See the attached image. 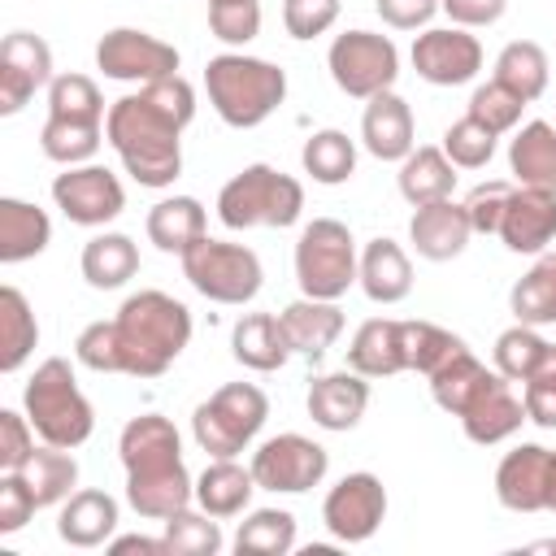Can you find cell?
<instances>
[{
  "instance_id": "obj_37",
  "label": "cell",
  "mask_w": 556,
  "mask_h": 556,
  "mask_svg": "<svg viewBox=\"0 0 556 556\" xmlns=\"http://www.w3.org/2000/svg\"><path fill=\"white\" fill-rule=\"evenodd\" d=\"M300 165H304V174H308L313 182L339 187V182H348V178L356 174V143H352L343 130H334V126L313 130V135L304 139V148H300Z\"/></svg>"
},
{
  "instance_id": "obj_2",
  "label": "cell",
  "mask_w": 556,
  "mask_h": 556,
  "mask_svg": "<svg viewBox=\"0 0 556 556\" xmlns=\"http://www.w3.org/2000/svg\"><path fill=\"white\" fill-rule=\"evenodd\" d=\"M117 456L126 469V504L148 517L165 521L178 508L195 504V478L182 465V434L161 413H139L117 434Z\"/></svg>"
},
{
  "instance_id": "obj_15",
  "label": "cell",
  "mask_w": 556,
  "mask_h": 556,
  "mask_svg": "<svg viewBox=\"0 0 556 556\" xmlns=\"http://www.w3.org/2000/svg\"><path fill=\"white\" fill-rule=\"evenodd\" d=\"M413 70L430 87H465L482 70V43L465 26H426L408 52Z\"/></svg>"
},
{
  "instance_id": "obj_1",
  "label": "cell",
  "mask_w": 556,
  "mask_h": 556,
  "mask_svg": "<svg viewBox=\"0 0 556 556\" xmlns=\"http://www.w3.org/2000/svg\"><path fill=\"white\" fill-rule=\"evenodd\" d=\"M195 122V87L182 74L156 78L109 104L104 143L139 187H174L182 174V130Z\"/></svg>"
},
{
  "instance_id": "obj_59",
  "label": "cell",
  "mask_w": 556,
  "mask_h": 556,
  "mask_svg": "<svg viewBox=\"0 0 556 556\" xmlns=\"http://www.w3.org/2000/svg\"><path fill=\"white\" fill-rule=\"evenodd\" d=\"M530 552H556V539H543V543H530Z\"/></svg>"
},
{
  "instance_id": "obj_35",
  "label": "cell",
  "mask_w": 556,
  "mask_h": 556,
  "mask_svg": "<svg viewBox=\"0 0 556 556\" xmlns=\"http://www.w3.org/2000/svg\"><path fill=\"white\" fill-rule=\"evenodd\" d=\"M508 308L526 326H552L556 321V252H539L534 265L513 282Z\"/></svg>"
},
{
  "instance_id": "obj_31",
  "label": "cell",
  "mask_w": 556,
  "mask_h": 556,
  "mask_svg": "<svg viewBox=\"0 0 556 556\" xmlns=\"http://www.w3.org/2000/svg\"><path fill=\"white\" fill-rule=\"evenodd\" d=\"M143 230L161 252L182 256L191 243H200L208 235V217H204V204L195 195H165L148 208Z\"/></svg>"
},
{
  "instance_id": "obj_48",
  "label": "cell",
  "mask_w": 556,
  "mask_h": 556,
  "mask_svg": "<svg viewBox=\"0 0 556 556\" xmlns=\"http://www.w3.org/2000/svg\"><path fill=\"white\" fill-rule=\"evenodd\" d=\"M208 30L226 48H243L261 35V0H208Z\"/></svg>"
},
{
  "instance_id": "obj_25",
  "label": "cell",
  "mask_w": 556,
  "mask_h": 556,
  "mask_svg": "<svg viewBox=\"0 0 556 556\" xmlns=\"http://www.w3.org/2000/svg\"><path fill=\"white\" fill-rule=\"evenodd\" d=\"M252 491H261L252 478V465H239L235 456H208L204 473L195 478V508L226 521V517L248 513Z\"/></svg>"
},
{
  "instance_id": "obj_47",
  "label": "cell",
  "mask_w": 556,
  "mask_h": 556,
  "mask_svg": "<svg viewBox=\"0 0 556 556\" xmlns=\"http://www.w3.org/2000/svg\"><path fill=\"white\" fill-rule=\"evenodd\" d=\"M495 143H500V135L495 130H486L482 122H473L469 113L460 117V122H452L447 130H443V152H447V161L456 165V169H482L491 156H495Z\"/></svg>"
},
{
  "instance_id": "obj_45",
  "label": "cell",
  "mask_w": 556,
  "mask_h": 556,
  "mask_svg": "<svg viewBox=\"0 0 556 556\" xmlns=\"http://www.w3.org/2000/svg\"><path fill=\"white\" fill-rule=\"evenodd\" d=\"M495 369L508 378V382H526L530 369L543 361L547 352V339L539 334V326H526V321H513L508 330L495 334Z\"/></svg>"
},
{
  "instance_id": "obj_24",
  "label": "cell",
  "mask_w": 556,
  "mask_h": 556,
  "mask_svg": "<svg viewBox=\"0 0 556 556\" xmlns=\"http://www.w3.org/2000/svg\"><path fill=\"white\" fill-rule=\"evenodd\" d=\"M356 287L374 300V304H400L408 291H413V261L408 252L378 235L361 248V269H356Z\"/></svg>"
},
{
  "instance_id": "obj_44",
  "label": "cell",
  "mask_w": 556,
  "mask_h": 556,
  "mask_svg": "<svg viewBox=\"0 0 556 556\" xmlns=\"http://www.w3.org/2000/svg\"><path fill=\"white\" fill-rule=\"evenodd\" d=\"M48 117H70V122H104V96L96 78L87 74H56L48 83Z\"/></svg>"
},
{
  "instance_id": "obj_26",
  "label": "cell",
  "mask_w": 556,
  "mask_h": 556,
  "mask_svg": "<svg viewBox=\"0 0 556 556\" xmlns=\"http://www.w3.org/2000/svg\"><path fill=\"white\" fill-rule=\"evenodd\" d=\"M117 521H122L117 500H113L109 491L87 486V491H74V495L61 504L56 534H61V543H70V547H104V543L117 534Z\"/></svg>"
},
{
  "instance_id": "obj_36",
  "label": "cell",
  "mask_w": 556,
  "mask_h": 556,
  "mask_svg": "<svg viewBox=\"0 0 556 556\" xmlns=\"http://www.w3.org/2000/svg\"><path fill=\"white\" fill-rule=\"evenodd\" d=\"M495 78H500L508 91H517L526 104H534V100L547 91V78H552V65H547L543 43H534V39H513V43H504L500 56H495Z\"/></svg>"
},
{
  "instance_id": "obj_53",
  "label": "cell",
  "mask_w": 556,
  "mask_h": 556,
  "mask_svg": "<svg viewBox=\"0 0 556 556\" xmlns=\"http://www.w3.org/2000/svg\"><path fill=\"white\" fill-rule=\"evenodd\" d=\"M343 13V0H282V26L291 39L326 35Z\"/></svg>"
},
{
  "instance_id": "obj_41",
  "label": "cell",
  "mask_w": 556,
  "mask_h": 556,
  "mask_svg": "<svg viewBox=\"0 0 556 556\" xmlns=\"http://www.w3.org/2000/svg\"><path fill=\"white\" fill-rule=\"evenodd\" d=\"M491 378V369L465 348V352H456L447 365H439L426 382H430V395H434V404L443 408V413H452V417H460L465 413V404L478 395V387Z\"/></svg>"
},
{
  "instance_id": "obj_23",
  "label": "cell",
  "mask_w": 556,
  "mask_h": 556,
  "mask_svg": "<svg viewBox=\"0 0 556 556\" xmlns=\"http://www.w3.org/2000/svg\"><path fill=\"white\" fill-rule=\"evenodd\" d=\"M282 334L291 343V356H308V361H321L334 339L343 334V308L339 300H313V295H300L291 300L282 313Z\"/></svg>"
},
{
  "instance_id": "obj_49",
  "label": "cell",
  "mask_w": 556,
  "mask_h": 556,
  "mask_svg": "<svg viewBox=\"0 0 556 556\" xmlns=\"http://www.w3.org/2000/svg\"><path fill=\"white\" fill-rule=\"evenodd\" d=\"M521 404H526V421L556 430V343H547L543 361L521 382Z\"/></svg>"
},
{
  "instance_id": "obj_21",
  "label": "cell",
  "mask_w": 556,
  "mask_h": 556,
  "mask_svg": "<svg viewBox=\"0 0 556 556\" xmlns=\"http://www.w3.org/2000/svg\"><path fill=\"white\" fill-rule=\"evenodd\" d=\"M304 404H308L313 426L334 430V434L356 430L361 417H365V408H369V378L356 374V369H348V365L334 369V374H317L308 382V400Z\"/></svg>"
},
{
  "instance_id": "obj_6",
  "label": "cell",
  "mask_w": 556,
  "mask_h": 556,
  "mask_svg": "<svg viewBox=\"0 0 556 556\" xmlns=\"http://www.w3.org/2000/svg\"><path fill=\"white\" fill-rule=\"evenodd\" d=\"M304 213V187L300 178L256 161L243 165L222 191H217V222L226 230H256V226H295Z\"/></svg>"
},
{
  "instance_id": "obj_13",
  "label": "cell",
  "mask_w": 556,
  "mask_h": 556,
  "mask_svg": "<svg viewBox=\"0 0 556 556\" xmlns=\"http://www.w3.org/2000/svg\"><path fill=\"white\" fill-rule=\"evenodd\" d=\"M52 200H56V208L74 226L100 230V226H109V222L122 217L126 187H122V178L109 165L87 161V165H65V174L52 178Z\"/></svg>"
},
{
  "instance_id": "obj_33",
  "label": "cell",
  "mask_w": 556,
  "mask_h": 556,
  "mask_svg": "<svg viewBox=\"0 0 556 556\" xmlns=\"http://www.w3.org/2000/svg\"><path fill=\"white\" fill-rule=\"evenodd\" d=\"M400 195L417 208V204H434V200H447L456 191V165L447 161L443 148H413L404 161H400Z\"/></svg>"
},
{
  "instance_id": "obj_56",
  "label": "cell",
  "mask_w": 556,
  "mask_h": 556,
  "mask_svg": "<svg viewBox=\"0 0 556 556\" xmlns=\"http://www.w3.org/2000/svg\"><path fill=\"white\" fill-rule=\"evenodd\" d=\"M439 9L452 17V26L478 30V26H495L508 9V0H439Z\"/></svg>"
},
{
  "instance_id": "obj_9",
  "label": "cell",
  "mask_w": 556,
  "mask_h": 556,
  "mask_svg": "<svg viewBox=\"0 0 556 556\" xmlns=\"http://www.w3.org/2000/svg\"><path fill=\"white\" fill-rule=\"evenodd\" d=\"M178 261H182V278L213 304H252L261 295L265 269L248 243H226L204 235Z\"/></svg>"
},
{
  "instance_id": "obj_7",
  "label": "cell",
  "mask_w": 556,
  "mask_h": 556,
  "mask_svg": "<svg viewBox=\"0 0 556 556\" xmlns=\"http://www.w3.org/2000/svg\"><path fill=\"white\" fill-rule=\"evenodd\" d=\"M269 395L256 382H226L191 413V439L204 456H239L265 426Z\"/></svg>"
},
{
  "instance_id": "obj_43",
  "label": "cell",
  "mask_w": 556,
  "mask_h": 556,
  "mask_svg": "<svg viewBox=\"0 0 556 556\" xmlns=\"http://www.w3.org/2000/svg\"><path fill=\"white\" fill-rule=\"evenodd\" d=\"M161 539L169 547V556H217L226 547L217 517H208L204 508H178L174 517L161 521Z\"/></svg>"
},
{
  "instance_id": "obj_28",
  "label": "cell",
  "mask_w": 556,
  "mask_h": 556,
  "mask_svg": "<svg viewBox=\"0 0 556 556\" xmlns=\"http://www.w3.org/2000/svg\"><path fill=\"white\" fill-rule=\"evenodd\" d=\"M348 369L365 374V378H391L404 374V326L395 317H369L356 326L352 343H348Z\"/></svg>"
},
{
  "instance_id": "obj_20",
  "label": "cell",
  "mask_w": 556,
  "mask_h": 556,
  "mask_svg": "<svg viewBox=\"0 0 556 556\" xmlns=\"http://www.w3.org/2000/svg\"><path fill=\"white\" fill-rule=\"evenodd\" d=\"M473 239V226H469V213L465 204H456L452 195L447 200H434V204H417L413 217H408V243L421 261H456Z\"/></svg>"
},
{
  "instance_id": "obj_42",
  "label": "cell",
  "mask_w": 556,
  "mask_h": 556,
  "mask_svg": "<svg viewBox=\"0 0 556 556\" xmlns=\"http://www.w3.org/2000/svg\"><path fill=\"white\" fill-rule=\"evenodd\" d=\"M400 326H404V365L421 378H430L439 365H447L456 352H465V339L439 321L417 317V321H400Z\"/></svg>"
},
{
  "instance_id": "obj_55",
  "label": "cell",
  "mask_w": 556,
  "mask_h": 556,
  "mask_svg": "<svg viewBox=\"0 0 556 556\" xmlns=\"http://www.w3.org/2000/svg\"><path fill=\"white\" fill-rule=\"evenodd\" d=\"M374 9L391 30H426L439 13V0H374Z\"/></svg>"
},
{
  "instance_id": "obj_17",
  "label": "cell",
  "mask_w": 556,
  "mask_h": 556,
  "mask_svg": "<svg viewBox=\"0 0 556 556\" xmlns=\"http://www.w3.org/2000/svg\"><path fill=\"white\" fill-rule=\"evenodd\" d=\"M547 486H552V447L543 443H517L495 465V500L508 513H547Z\"/></svg>"
},
{
  "instance_id": "obj_11",
  "label": "cell",
  "mask_w": 556,
  "mask_h": 556,
  "mask_svg": "<svg viewBox=\"0 0 556 556\" xmlns=\"http://www.w3.org/2000/svg\"><path fill=\"white\" fill-rule=\"evenodd\" d=\"M252 478L261 491H274V495H304L313 486H321L326 469H330V452L308 439V434H274L265 439L256 452H252Z\"/></svg>"
},
{
  "instance_id": "obj_3",
  "label": "cell",
  "mask_w": 556,
  "mask_h": 556,
  "mask_svg": "<svg viewBox=\"0 0 556 556\" xmlns=\"http://www.w3.org/2000/svg\"><path fill=\"white\" fill-rule=\"evenodd\" d=\"M113 321L122 343V374L130 378H161L191 343V308L156 287L126 295Z\"/></svg>"
},
{
  "instance_id": "obj_14",
  "label": "cell",
  "mask_w": 556,
  "mask_h": 556,
  "mask_svg": "<svg viewBox=\"0 0 556 556\" xmlns=\"http://www.w3.org/2000/svg\"><path fill=\"white\" fill-rule=\"evenodd\" d=\"M321 521L339 543H365L378 534V526L387 521V486L378 473L356 469L343 473L326 500H321Z\"/></svg>"
},
{
  "instance_id": "obj_19",
  "label": "cell",
  "mask_w": 556,
  "mask_h": 556,
  "mask_svg": "<svg viewBox=\"0 0 556 556\" xmlns=\"http://www.w3.org/2000/svg\"><path fill=\"white\" fill-rule=\"evenodd\" d=\"M500 239L517 256L547 252L556 243V191L513 187L508 208H504V222H500Z\"/></svg>"
},
{
  "instance_id": "obj_4",
  "label": "cell",
  "mask_w": 556,
  "mask_h": 556,
  "mask_svg": "<svg viewBox=\"0 0 556 556\" xmlns=\"http://www.w3.org/2000/svg\"><path fill=\"white\" fill-rule=\"evenodd\" d=\"M204 91H208L213 113L226 126L252 130L265 117H274L278 104L287 100V70L265 56L222 52L204 65Z\"/></svg>"
},
{
  "instance_id": "obj_12",
  "label": "cell",
  "mask_w": 556,
  "mask_h": 556,
  "mask_svg": "<svg viewBox=\"0 0 556 556\" xmlns=\"http://www.w3.org/2000/svg\"><path fill=\"white\" fill-rule=\"evenodd\" d=\"M96 70L104 78H117V83H156V78H169L178 74V48L139 30V26H113L100 35L96 43Z\"/></svg>"
},
{
  "instance_id": "obj_51",
  "label": "cell",
  "mask_w": 556,
  "mask_h": 556,
  "mask_svg": "<svg viewBox=\"0 0 556 556\" xmlns=\"http://www.w3.org/2000/svg\"><path fill=\"white\" fill-rule=\"evenodd\" d=\"M35 426L26 413L17 408H0V473H22L30 465V456L39 452L35 443Z\"/></svg>"
},
{
  "instance_id": "obj_38",
  "label": "cell",
  "mask_w": 556,
  "mask_h": 556,
  "mask_svg": "<svg viewBox=\"0 0 556 556\" xmlns=\"http://www.w3.org/2000/svg\"><path fill=\"white\" fill-rule=\"evenodd\" d=\"M295 547V517L287 508H248L235 530L239 556H287Z\"/></svg>"
},
{
  "instance_id": "obj_52",
  "label": "cell",
  "mask_w": 556,
  "mask_h": 556,
  "mask_svg": "<svg viewBox=\"0 0 556 556\" xmlns=\"http://www.w3.org/2000/svg\"><path fill=\"white\" fill-rule=\"evenodd\" d=\"M517 182H504V178H491V182H478L460 204L469 213V226L473 235H500V222H504V208H508V195H513Z\"/></svg>"
},
{
  "instance_id": "obj_16",
  "label": "cell",
  "mask_w": 556,
  "mask_h": 556,
  "mask_svg": "<svg viewBox=\"0 0 556 556\" xmlns=\"http://www.w3.org/2000/svg\"><path fill=\"white\" fill-rule=\"evenodd\" d=\"M52 78V48L30 30H9L0 43V117L22 113Z\"/></svg>"
},
{
  "instance_id": "obj_57",
  "label": "cell",
  "mask_w": 556,
  "mask_h": 556,
  "mask_svg": "<svg viewBox=\"0 0 556 556\" xmlns=\"http://www.w3.org/2000/svg\"><path fill=\"white\" fill-rule=\"evenodd\" d=\"M109 552L113 556H130V552H139V556H169L165 539H148V534H113Z\"/></svg>"
},
{
  "instance_id": "obj_50",
  "label": "cell",
  "mask_w": 556,
  "mask_h": 556,
  "mask_svg": "<svg viewBox=\"0 0 556 556\" xmlns=\"http://www.w3.org/2000/svg\"><path fill=\"white\" fill-rule=\"evenodd\" d=\"M74 361L83 369H96V374H122V343H117V321H91L78 330L74 339Z\"/></svg>"
},
{
  "instance_id": "obj_34",
  "label": "cell",
  "mask_w": 556,
  "mask_h": 556,
  "mask_svg": "<svg viewBox=\"0 0 556 556\" xmlns=\"http://www.w3.org/2000/svg\"><path fill=\"white\" fill-rule=\"evenodd\" d=\"M39 348V321L17 287H0V374H17Z\"/></svg>"
},
{
  "instance_id": "obj_58",
  "label": "cell",
  "mask_w": 556,
  "mask_h": 556,
  "mask_svg": "<svg viewBox=\"0 0 556 556\" xmlns=\"http://www.w3.org/2000/svg\"><path fill=\"white\" fill-rule=\"evenodd\" d=\"M547 513H556V447H552V486H547Z\"/></svg>"
},
{
  "instance_id": "obj_40",
  "label": "cell",
  "mask_w": 556,
  "mask_h": 556,
  "mask_svg": "<svg viewBox=\"0 0 556 556\" xmlns=\"http://www.w3.org/2000/svg\"><path fill=\"white\" fill-rule=\"evenodd\" d=\"M104 143V122H70V117H48L39 130V148L56 165H87L96 161Z\"/></svg>"
},
{
  "instance_id": "obj_27",
  "label": "cell",
  "mask_w": 556,
  "mask_h": 556,
  "mask_svg": "<svg viewBox=\"0 0 556 556\" xmlns=\"http://www.w3.org/2000/svg\"><path fill=\"white\" fill-rule=\"evenodd\" d=\"M230 352L243 369L252 374H274L291 361V343L282 334V317L278 313H243L230 330Z\"/></svg>"
},
{
  "instance_id": "obj_30",
  "label": "cell",
  "mask_w": 556,
  "mask_h": 556,
  "mask_svg": "<svg viewBox=\"0 0 556 556\" xmlns=\"http://www.w3.org/2000/svg\"><path fill=\"white\" fill-rule=\"evenodd\" d=\"M78 269L87 278V287L96 291H117L139 274V243L122 230H100L83 243Z\"/></svg>"
},
{
  "instance_id": "obj_54",
  "label": "cell",
  "mask_w": 556,
  "mask_h": 556,
  "mask_svg": "<svg viewBox=\"0 0 556 556\" xmlns=\"http://www.w3.org/2000/svg\"><path fill=\"white\" fill-rule=\"evenodd\" d=\"M39 500L26 473H0V534H17L35 517Z\"/></svg>"
},
{
  "instance_id": "obj_22",
  "label": "cell",
  "mask_w": 556,
  "mask_h": 556,
  "mask_svg": "<svg viewBox=\"0 0 556 556\" xmlns=\"http://www.w3.org/2000/svg\"><path fill=\"white\" fill-rule=\"evenodd\" d=\"M417 122H413V109L408 100L391 87V91H378L365 100V113H361V143L369 156L378 161H404L413 148H417Z\"/></svg>"
},
{
  "instance_id": "obj_39",
  "label": "cell",
  "mask_w": 556,
  "mask_h": 556,
  "mask_svg": "<svg viewBox=\"0 0 556 556\" xmlns=\"http://www.w3.org/2000/svg\"><path fill=\"white\" fill-rule=\"evenodd\" d=\"M30 478V491L39 500V508H52V504H65L78 486V460H74V447H52V443H39V452L30 456V465L22 469Z\"/></svg>"
},
{
  "instance_id": "obj_5",
  "label": "cell",
  "mask_w": 556,
  "mask_h": 556,
  "mask_svg": "<svg viewBox=\"0 0 556 556\" xmlns=\"http://www.w3.org/2000/svg\"><path fill=\"white\" fill-rule=\"evenodd\" d=\"M22 413L30 417L39 443L52 447H83L96 430V408L65 356H48L35 365L30 382L22 387Z\"/></svg>"
},
{
  "instance_id": "obj_46",
  "label": "cell",
  "mask_w": 556,
  "mask_h": 556,
  "mask_svg": "<svg viewBox=\"0 0 556 556\" xmlns=\"http://www.w3.org/2000/svg\"><path fill=\"white\" fill-rule=\"evenodd\" d=\"M465 113H469L473 122H482L486 130L508 135V130H517V126H521L526 100H521L517 91H508L500 78H491V83H478V87H473V96H469Z\"/></svg>"
},
{
  "instance_id": "obj_32",
  "label": "cell",
  "mask_w": 556,
  "mask_h": 556,
  "mask_svg": "<svg viewBox=\"0 0 556 556\" xmlns=\"http://www.w3.org/2000/svg\"><path fill=\"white\" fill-rule=\"evenodd\" d=\"M48 243H52L48 213L30 200L0 195V261L4 265H22V261L39 256Z\"/></svg>"
},
{
  "instance_id": "obj_10",
  "label": "cell",
  "mask_w": 556,
  "mask_h": 556,
  "mask_svg": "<svg viewBox=\"0 0 556 556\" xmlns=\"http://www.w3.org/2000/svg\"><path fill=\"white\" fill-rule=\"evenodd\" d=\"M326 70L334 78V87L352 100H369L378 91H391L400 78V48L391 43V35L378 30H343L330 39L326 52Z\"/></svg>"
},
{
  "instance_id": "obj_8",
  "label": "cell",
  "mask_w": 556,
  "mask_h": 556,
  "mask_svg": "<svg viewBox=\"0 0 556 556\" xmlns=\"http://www.w3.org/2000/svg\"><path fill=\"white\" fill-rule=\"evenodd\" d=\"M361 252L352 230L339 217H313L295 239V282L300 295L313 300H343L356 287Z\"/></svg>"
},
{
  "instance_id": "obj_29",
  "label": "cell",
  "mask_w": 556,
  "mask_h": 556,
  "mask_svg": "<svg viewBox=\"0 0 556 556\" xmlns=\"http://www.w3.org/2000/svg\"><path fill=\"white\" fill-rule=\"evenodd\" d=\"M508 174L517 187L556 191V126L552 122H526L508 139Z\"/></svg>"
},
{
  "instance_id": "obj_18",
  "label": "cell",
  "mask_w": 556,
  "mask_h": 556,
  "mask_svg": "<svg viewBox=\"0 0 556 556\" xmlns=\"http://www.w3.org/2000/svg\"><path fill=\"white\" fill-rule=\"evenodd\" d=\"M456 421H460V430H465L469 443L491 447V443H504V439H513V434L521 430L526 404H521V395L513 391V382H508L500 369H491V378L478 387V395L465 404V413H460Z\"/></svg>"
}]
</instances>
